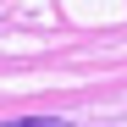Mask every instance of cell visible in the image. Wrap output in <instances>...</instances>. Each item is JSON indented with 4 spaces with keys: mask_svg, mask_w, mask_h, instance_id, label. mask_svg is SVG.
Returning a JSON list of instances; mask_svg holds the SVG:
<instances>
[{
    "mask_svg": "<svg viewBox=\"0 0 127 127\" xmlns=\"http://www.w3.org/2000/svg\"><path fill=\"white\" fill-rule=\"evenodd\" d=\"M0 127H72L66 116H11V122H0Z\"/></svg>",
    "mask_w": 127,
    "mask_h": 127,
    "instance_id": "1",
    "label": "cell"
},
{
    "mask_svg": "<svg viewBox=\"0 0 127 127\" xmlns=\"http://www.w3.org/2000/svg\"><path fill=\"white\" fill-rule=\"evenodd\" d=\"M105 127H127V116H122V122H105Z\"/></svg>",
    "mask_w": 127,
    "mask_h": 127,
    "instance_id": "2",
    "label": "cell"
}]
</instances>
